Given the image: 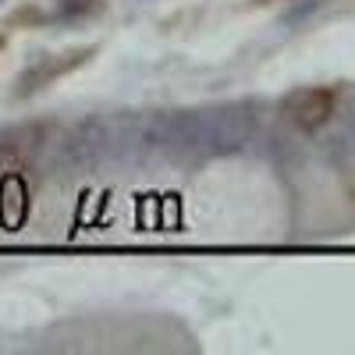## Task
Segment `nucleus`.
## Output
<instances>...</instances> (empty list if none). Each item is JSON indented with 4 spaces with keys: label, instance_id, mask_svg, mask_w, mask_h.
<instances>
[{
    "label": "nucleus",
    "instance_id": "nucleus-1",
    "mask_svg": "<svg viewBox=\"0 0 355 355\" xmlns=\"http://www.w3.org/2000/svg\"><path fill=\"white\" fill-rule=\"evenodd\" d=\"M259 117L252 103H220L199 110V153L202 157H231L249 150L256 139Z\"/></svg>",
    "mask_w": 355,
    "mask_h": 355
},
{
    "label": "nucleus",
    "instance_id": "nucleus-3",
    "mask_svg": "<svg viewBox=\"0 0 355 355\" xmlns=\"http://www.w3.org/2000/svg\"><path fill=\"white\" fill-rule=\"evenodd\" d=\"M107 153V121L103 117H82L61 139V160L71 167H93Z\"/></svg>",
    "mask_w": 355,
    "mask_h": 355
},
{
    "label": "nucleus",
    "instance_id": "nucleus-5",
    "mask_svg": "<svg viewBox=\"0 0 355 355\" xmlns=\"http://www.w3.org/2000/svg\"><path fill=\"white\" fill-rule=\"evenodd\" d=\"M96 15H103V0H57L53 8V21H64V25L89 21Z\"/></svg>",
    "mask_w": 355,
    "mask_h": 355
},
{
    "label": "nucleus",
    "instance_id": "nucleus-7",
    "mask_svg": "<svg viewBox=\"0 0 355 355\" xmlns=\"http://www.w3.org/2000/svg\"><path fill=\"white\" fill-rule=\"evenodd\" d=\"M0 50H4V36H0Z\"/></svg>",
    "mask_w": 355,
    "mask_h": 355
},
{
    "label": "nucleus",
    "instance_id": "nucleus-2",
    "mask_svg": "<svg viewBox=\"0 0 355 355\" xmlns=\"http://www.w3.org/2000/svg\"><path fill=\"white\" fill-rule=\"evenodd\" d=\"M338 103H341V93L334 85H306L281 100V114L299 132H320L338 114Z\"/></svg>",
    "mask_w": 355,
    "mask_h": 355
},
{
    "label": "nucleus",
    "instance_id": "nucleus-4",
    "mask_svg": "<svg viewBox=\"0 0 355 355\" xmlns=\"http://www.w3.org/2000/svg\"><path fill=\"white\" fill-rule=\"evenodd\" d=\"M89 57H93V46H89V50H71V53H64V57H43V61H36L33 68H25V71L18 75L15 96H33V93H40L43 85H50L53 78L75 71L82 61H89Z\"/></svg>",
    "mask_w": 355,
    "mask_h": 355
},
{
    "label": "nucleus",
    "instance_id": "nucleus-6",
    "mask_svg": "<svg viewBox=\"0 0 355 355\" xmlns=\"http://www.w3.org/2000/svg\"><path fill=\"white\" fill-rule=\"evenodd\" d=\"M249 4H274V0H249Z\"/></svg>",
    "mask_w": 355,
    "mask_h": 355
}]
</instances>
